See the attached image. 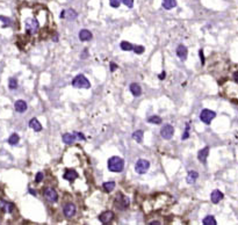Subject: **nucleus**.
<instances>
[{
	"instance_id": "f257e3e1",
	"label": "nucleus",
	"mask_w": 238,
	"mask_h": 225,
	"mask_svg": "<svg viewBox=\"0 0 238 225\" xmlns=\"http://www.w3.org/2000/svg\"><path fill=\"white\" fill-rule=\"evenodd\" d=\"M124 168V161L122 158L120 157H112L108 160V169L110 172H115V173H120L122 172Z\"/></svg>"
},
{
	"instance_id": "f03ea898",
	"label": "nucleus",
	"mask_w": 238,
	"mask_h": 225,
	"mask_svg": "<svg viewBox=\"0 0 238 225\" xmlns=\"http://www.w3.org/2000/svg\"><path fill=\"white\" fill-rule=\"evenodd\" d=\"M72 86L77 88H89L91 84H89V80L84 74H78L72 80Z\"/></svg>"
},
{
	"instance_id": "7ed1b4c3",
	"label": "nucleus",
	"mask_w": 238,
	"mask_h": 225,
	"mask_svg": "<svg viewBox=\"0 0 238 225\" xmlns=\"http://www.w3.org/2000/svg\"><path fill=\"white\" fill-rule=\"evenodd\" d=\"M114 204L119 210H126V209L129 207L130 201H129V199L127 196H124V195H122L121 193H119L114 200Z\"/></svg>"
},
{
	"instance_id": "20e7f679",
	"label": "nucleus",
	"mask_w": 238,
	"mask_h": 225,
	"mask_svg": "<svg viewBox=\"0 0 238 225\" xmlns=\"http://www.w3.org/2000/svg\"><path fill=\"white\" fill-rule=\"evenodd\" d=\"M39 28H40V23L36 19H27L26 20V30L28 34L34 35L37 33Z\"/></svg>"
},
{
	"instance_id": "39448f33",
	"label": "nucleus",
	"mask_w": 238,
	"mask_h": 225,
	"mask_svg": "<svg viewBox=\"0 0 238 225\" xmlns=\"http://www.w3.org/2000/svg\"><path fill=\"white\" fill-rule=\"evenodd\" d=\"M149 167H150V163L145 160V159H140L137 160L136 165H135V171L138 174H144L149 171Z\"/></svg>"
},
{
	"instance_id": "423d86ee",
	"label": "nucleus",
	"mask_w": 238,
	"mask_h": 225,
	"mask_svg": "<svg viewBox=\"0 0 238 225\" xmlns=\"http://www.w3.org/2000/svg\"><path fill=\"white\" fill-rule=\"evenodd\" d=\"M215 117H216V113L210 110V109H203L201 111V114H200V119L206 124H210V122Z\"/></svg>"
},
{
	"instance_id": "0eeeda50",
	"label": "nucleus",
	"mask_w": 238,
	"mask_h": 225,
	"mask_svg": "<svg viewBox=\"0 0 238 225\" xmlns=\"http://www.w3.org/2000/svg\"><path fill=\"white\" fill-rule=\"evenodd\" d=\"M174 135V128L171 124H165L163 129L160 130V136L163 137L164 139H171Z\"/></svg>"
},
{
	"instance_id": "6e6552de",
	"label": "nucleus",
	"mask_w": 238,
	"mask_h": 225,
	"mask_svg": "<svg viewBox=\"0 0 238 225\" xmlns=\"http://www.w3.org/2000/svg\"><path fill=\"white\" fill-rule=\"evenodd\" d=\"M44 197L48 200L49 202H56L58 200V194L53 188L48 187L44 189Z\"/></svg>"
},
{
	"instance_id": "1a4fd4ad",
	"label": "nucleus",
	"mask_w": 238,
	"mask_h": 225,
	"mask_svg": "<svg viewBox=\"0 0 238 225\" xmlns=\"http://www.w3.org/2000/svg\"><path fill=\"white\" fill-rule=\"evenodd\" d=\"M76 211H77V208L73 203H66L64 208H63V212L67 218H71L76 215Z\"/></svg>"
},
{
	"instance_id": "9d476101",
	"label": "nucleus",
	"mask_w": 238,
	"mask_h": 225,
	"mask_svg": "<svg viewBox=\"0 0 238 225\" xmlns=\"http://www.w3.org/2000/svg\"><path fill=\"white\" fill-rule=\"evenodd\" d=\"M78 16V14L76 12L75 9L69 8V9H64L62 13H61V18L62 19H66L69 21H73Z\"/></svg>"
},
{
	"instance_id": "9b49d317",
	"label": "nucleus",
	"mask_w": 238,
	"mask_h": 225,
	"mask_svg": "<svg viewBox=\"0 0 238 225\" xmlns=\"http://www.w3.org/2000/svg\"><path fill=\"white\" fill-rule=\"evenodd\" d=\"M113 219H114V212L113 211H105L99 216V221L103 224H109Z\"/></svg>"
},
{
	"instance_id": "f8f14e48",
	"label": "nucleus",
	"mask_w": 238,
	"mask_h": 225,
	"mask_svg": "<svg viewBox=\"0 0 238 225\" xmlns=\"http://www.w3.org/2000/svg\"><path fill=\"white\" fill-rule=\"evenodd\" d=\"M187 53H188V50L184 44H179L178 48H176V56L180 58L181 61H185L187 58Z\"/></svg>"
},
{
	"instance_id": "ddd939ff",
	"label": "nucleus",
	"mask_w": 238,
	"mask_h": 225,
	"mask_svg": "<svg viewBox=\"0 0 238 225\" xmlns=\"http://www.w3.org/2000/svg\"><path fill=\"white\" fill-rule=\"evenodd\" d=\"M223 197H224V195H223V193L222 191H220V190H214L212 193V195H210V199H212V202L214 203V204H217V203H220L222 200H223Z\"/></svg>"
},
{
	"instance_id": "4468645a",
	"label": "nucleus",
	"mask_w": 238,
	"mask_h": 225,
	"mask_svg": "<svg viewBox=\"0 0 238 225\" xmlns=\"http://www.w3.org/2000/svg\"><path fill=\"white\" fill-rule=\"evenodd\" d=\"M208 155H209V147H208V146H206V147H203L202 150H200L198 152V159L202 164H206V161H207Z\"/></svg>"
},
{
	"instance_id": "2eb2a0df",
	"label": "nucleus",
	"mask_w": 238,
	"mask_h": 225,
	"mask_svg": "<svg viewBox=\"0 0 238 225\" xmlns=\"http://www.w3.org/2000/svg\"><path fill=\"white\" fill-rule=\"evenodd\" d=\"M14 108H15V110L18 111V113H25L28 107H27L26 101H23V100H18V101L15 102V105H14Z\"/></svg>"
},
{
	"instance_id": "dca6fc26",
	"label": "nucleus",
	"mask_w": 238,
	"mask_h": 225,
	"mask_svg": "<svg viewBox=\"0 0 238 225\" xmlns=\"http://www.w3.org/2000/svg\"><path fill=\"white\" fill-rule=\"evenodd\" d=\"M77 139V136H76V133H64L63 135V142L67 144V145H71V144H73L75 141Z\"/></svg>"
},
{
	"instance_id": "f3484780",
	"label": "nucleus",
	"mask_w": 238,
	"mask_h": 225,
	"mask_svg": "<svg viewBox=\"0 0 238 225\" xmlns=\"http://www.w3.org/2000/svg\"><path fill=\"white\" fill-rule=\"evenodd\" d=\"M92 33L89 30H87V29H83V30H80L79 33V40L80 41H83V42H85V41H91L92 40Z\"/></svg>"
},
{
	"instance_id": "a211bd4d",
	"label": "nucleus",
	"mask_w": 238,
	"mask_h": 225,
	"mask_svg": "<svg viewBox=\"0 0 238 225\" xmlns=\"http://www.w3.org/2000/svg\"><path fill=\"white\" fill-rule=\"evenodd\" d=\"M29 127H30L34 131H36V133H39V131H41L42 130V125H41V123H40V121L37 119H31L30 121H29Z\"/></svg>"
},
{
	"instance_id": "6ab92c4d",
	"label": "nucleus",
	"mask_w": 238,
	"mask_h": 225,
	"mask_svg": "<svg viewBox=\"0 0 238 225\" xmlns=\"http://www.w3.org/2000/svg\"><path fill=\"white\" fill-rule=\"evenodd\" d=\"M77 177H78V173L76 172L75 169H67V171L64 173V179L67 180V181H70V182H72L73 180H76Z\"/></svg>"
},
{
	"instance_id": "aec40b11",
	"label": "nucleus",
	"mask_w": 238,
	"mask_h": 225,
	"mask_svg": "<svg viewBox=\"0 0 238 225\" xmlns=\"http://www.w3.org/2000/svg\"><path fill=\"white\" fill-rule=\"evenodd\" d=\"M130 92H131V94L134 97H140L142 94V88H141V86H140V84L132 83V84L130 85Z\"/></svg>"
},
{
	"instance_id": "412c9836",
	"label": "nucleus",
	"mask_w": 238,
	"mask_h": 225,
	"mask_svg": "<svg viewBox=\"0 0 238 225\" xmlns=\"http://www.w3.org/2000/svg\"><path fill=\"white\" fill-rule=\"evenodd\" d=\"M198 178H199V173L198 172H195V171H190V172H188V174H187L186 181H187V183L193 185L195 181H196Z\"/></svg>"
},
{
	"instance_id": "4be33fe9",
	"label": "nucleus",
	"mask_w": 238,
	"mask_h": 225,
	"mask_svg": "<svg viewBox=\"0 0 238 225\" xmlns=\"http://www.w3.org/2000/svg\"><path fill=\"white\" fill-rule=\"evenodd\" d=\"M144 137V131L143 130H136L135 133H132V138L137 142V143H142Z\"/></svg>"
},
{
	"instance_id": "5701e85b",
	"label": "nucleus",
	"mask_w": 238,
	"mask_h": 225,
	"mask_svg": "<svg viewBox=\"0 0 238 225\" xmlns=\"http://www.w3.org/2000/svg\"><path fill=\"white\" fill-rule=\"evenodd\" d=\"M176 6V0H163V7L165 9H172Z\"/></svg>"
},
{
	"instance_id": "b1692460",
	"label": "nucleus",
	"mask_w": 238,
	"mask_h": 225,
	"mask_svg": "<svg viewBox=\"0 0 238 225\" xmlns=\"http://www.w3.org/2000/svg\"><path fill=\"white\" fill-rule=\"evenodd\" d=\"M102 187H103V190H105L106 193H112L115 188V182H113V181L105 182V183L102 185Z\"/></svg>"
},
{
	"instance_id": "393cba45",
	"label": "nucleus",
	"mask_w": 238,
	"mask_h": 225,
	"mask_svg": "<svg viewBox=\"0 0 238 225\" xmlns=\"http://www.w3.org/2000/svg\"><path fill=\"white\" fill-rule=\"evenodd\" d=\"M203 224L204 225H216V219L214 218V216H212V215H208V216H206L204 218H203V222H202Z\"/></svg>"
},
{
	"instance_id": "a878e982",
	"label": "nucleus",
	"mask_w": 238,
	"mask_h": 225,
	"mask_svg": "<svg viewBox=\"0 0 238 225\" xmlns=\"http://www.w3.org/2000/svg\"><path fill=\"white\" fill-rule=\"evenodd\" d=\"M1 208L4 209L5 211L7 212H12L14 209L13 203H9V202H5V201H1Z\"/></svg>"
},
{
	"instance_id": "bb28decb",
	"label": "nucleus",
	"mask_w": 238,
	"mask_h": 225,
	"mask_svg": "<svg viewBox=\"0 0 238 225\" xmlns=\"http://www.w3.org/2000/svg\"><path fill=\"white\" fill-rule=\"evenodd\" d=\"M120 47H121V49L122 50H124V51H131L132 49H134V45L131 44V43H129V42H121V44H120Z\"/></svg>"
},
{
	"instance_id": "cd10ccee",
	"label": "nucleus",
	"mask_w": 238,
	"mask_h": 225,
	"mask_svg": "<svg viewBox=\"0 0 238 225\" xmlns=\"http://www.w3.org/2000/svg\"><path fill=\"white\" fill-rule=\"evenodd\" d=\"M19 141H20V137H19V135H16V133H13V135L8 138V143L11 145H16L19 143Z\"/></svg>"
},
{
	"instance_id": "c85d7f7f",
	"label": "nucleus",
	"mask_w": 238,
	"mask_h": 225,
	"mask_svg": "<svg viewBox=\"0 0 238 225\" xmlns=\"http://www.w3.org/2000/svg\"><path fill=\"white\" fill-rule=\"evenodd\" d=\"M148 122L149 123H152V124H160L162 123V119L159 117V116H151V117H149V119H148Z\"/></svg>"
},
{
	"instance_id": "c756f323",
	"label": "nucleus",
	"mask_w": 238,
	"mask_h": 225,
	"mask_svg": "<svg viewBox=\"0 0 238 225\" xmlns=\"http://www.w3.org/2000/svg\"><path fill=\"white\" fill-rule=\"evenodd\" d=\"M144 50H145V48L143 47V45H134V49H132V51L135 53H137V55H141V53L144 52Z\"/></svg>"
},
{
	"instance_id": "7c9ffc66",
	"label": "nucleus",
	"mask_w": 238,
	"mask_h": 225,
	"mask_svg": "<svg viewBox=\"0 0 238 225\" xmlns=\"http://www.w3.org/2000/svg\"><path fill=\"white\" fill-rule=\"evenodd\" d=\"M8 87L11 89H16L18 88V80L15 79V78H11V79H9Z\"/></svg>"
},
{
	"instance_id": "2f4dec72",
	"label": "nucleus",
	"mask_w": 238,
	"mask_h": 225,
	"mask_svg": "<svg viewBox=\"0 0 238 225\" xmlns=\"http://www.w3.org/2000/svg\"><path fill=\"white\" fill-rule=\"evenodd\" d=\"M122 0H109V5L113 8H119Z\"/></svg>"
},
{
	"instance_id": "473e14b6",
	"label": "nucleus",
	"mask_w": 238,
	"mask_h": 225,
	"mask_svg": "<svg viewBox=\"0 0 238 225\" xmlns=\"http://www.w3.org/2000/svg\"><path fill=\"white\" fill-rule=\"evenodd\" d=\"M188 137H190V124L187 123L186 124V128H185V133H184V135H182V141L187 139Z\"/></svg>"
},
{
	"instance_id": "72a5a7b5",
	"label": "nucleus",
	"mask_w": 238,
	"mask_h": 225,
	"mask_svg": "<svg viewBox=\"0 0 238 225\" xmlns=\"http://www.w3.org/2000/svg\"><path fill=\"white\" fill-rule=\"evenodd\" d=\"M0 21H2V22L5 23V26H11L12 25V20L9 18H6V16H0Z\"/></svg>"
},
{
	"instance_id": "f704fd0d",
	"label": "nucleus",
	"mask_w": 238,
	"mask_h": 225,
	"mask_svg": "<svg viewBox=\"0 0 238 225\" xmlns=\"http://www.w3.org/2000/svg\"><path fill=\"white\" fill-rule=\"evenodd\" d=\"M35 181L39 183V182H41V181H43V173L42 172H39L37 174H36V178H35Z\"/></svg>"
},
{
	"instance_id": "c9c22d12",
	"label": "nucleus",
	"mask_w": 238,
	"mask_h": 225,
	"mask_svg": "<svg viewBox=\"0 0 238 225\" xmlns=\"http://www.w3.org/2000/svg\"><path fill=\"white\" fill-rule=\"evenodd\" d=\"M123 1V4L129 7V8H132V6H134V0H122Z\"/></svg>"
},
{
	"instance_id": "e433bc0d",
	"label": "nucleus",
	"mask_w": 238,
	"mask_h": 225,
	"mask_svg": "<svg viewBox=\"0 0 238 225\" xmlns=\"http://www.w3.org/2000/svg\"><path fill=\"white\" fill-rule=\"evenodd\" d=\"M116 69H117V65H116L115 63H110V71H112V72H114Z\"/></svg>"
},
{
	"instance_id": "4c0bfd02",
	"label": "nucleus",
	"mask_w": 238,
	"mask_h": 225,
	"mask_svg": "<svg viewBox=\"0 0 238 225\" xmlns=\"http://www.w3.org/2000/svg\"><path fill=\"white\" fill-rule=\"evenodd\" d=\"M76 133V136H77V138H79V139H81V141H84L85 139V136L83 135V133Z\"/></svg>"
},
{
	"instance_id": "58836bf2",
	"label": "nucleus",
	"mask_w": 238,
	"mask_h": 225,
	"mask_svg": "<svg viewBox=\"0 0 238 225\" xmlns=\"http://www.w3.org/2000/svg\"><path fill=\"white\" fill-rule=\"evenodd\" d=\"M165 77H166V72H165V71H163V72H162V73H160V74L158 75V78H159L160 80L165 79Z\"/></svg>"
},
{
	"instance_id": "ea45409f",
	"label": "nucleus",
	"mask_w": 238,
	"mask_h": 225,
	"mask_svg": "<svg viewBox=\"0 0 238 225\" xmlns=\"http://www.w3.org/2000/svg\"><path fill=\"white\" fill-rule=\"evenodd\" d=\"M200 57H201V62H202V64H204V56H203L202 50H200Z\"/></svg>"
},
{
	"instance_id": "a19ab883",
	"label": "nucleus",
	"mask_w": 238,
	"mask_h": 225,
	"mask_svg": "<svg viewBox=\"0 0 238 225\" xmlns=\"http://www.w3.org/2000/svg\"><path fill=\"white\" fill-rule=\"evenodd\" d=\"M234 80L236 81V84H238V72H235L234 73Z\"/></svg>"
},
{
	"instance_id": "79ce46f5",
	"label": "nucleus",
	"mask_w": 238,
	"mask_h": 225,
	"mask_svg": "<svg viewBox=\"0 0 238 225\" xmlns=\"http://www.w3.org/2000/svg\"><path fill=\"white\" fill-rule=\"evenodd\" d=\"M151 225H156V224H160V222H158V221H153V222H151L150 223Z\"/></svg>"
},
{
	"instance_id": "37998d69",
	"label": "nucleus",
	"mask_w": 238,
	"mask_h": 225,
	"mask_svg": "<svg viewBox=\"0 0 238 225\" xmlns=\"http://www.w3.org/2000/svg\"><path fill=\"white\" fill-rule=\"evenodd\" d=\"M29 191H30V193H31V194H33V195H36V191H35V190H33V189H29Z\"/></svg>"
}]
</instances>
